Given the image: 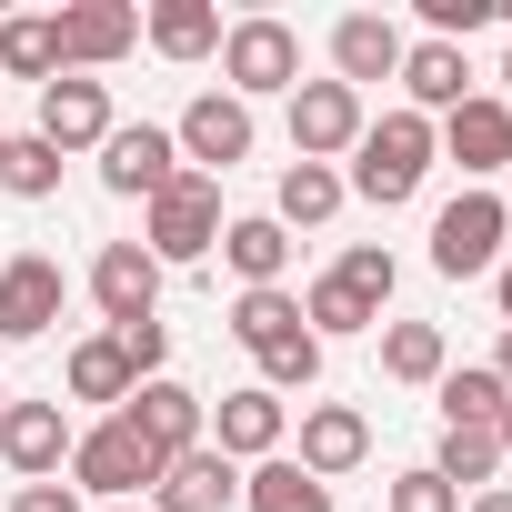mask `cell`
<instances>
[{
  "label": "cell",
  "instance_id": "6da1fadb",
  "mask_svg": "<svg viewBox=\"0 0 512 512\" xmlns=\"http://www.w3.org/2000/svg\"><path fill=\"white\" fill-rule=\"evenodd\" d=\"M432 161H442V141H432V121L422 111H382L362 141H352V181L342 191H362V201H412L422 181H432Z\"/></svg>",
  "mask_w": 512,
  "mask_h": 512
},
{
  "label": "cell",
  "instance_id": "7a4b0ae2",
  "mask_svg": "<svg viewBox=\"0 0 512 512\" xmlns=\"http://www.w3.org/2000/svg\"><path fill=\"white\" fill-rule=\"evenodd\" d=\"M141 251H151L161 272L211 262V251H221V181L211 171H181L161 201H141Z\"/></svg>",
  "mask_w": 512,
  "mask_h": 512
},
{
  "label": "cell",
  "instance_id": "3957f363",
  "mask_svg": "<svg viewBox=\"0 0 512 512\" xmlns=\"http://www.w3.org/2000/svg\"><path fill=\"white\" fill-rule=\"evenodd\" d=\"M151 482H161V462L141 452V432L121 412L91 422V432H71V492L81 502H151Z\"/></svg>",
  "mask_w": 512,
  "mask_h": 512
},
{
  "label": "cell",
  "instance_id": "277c9868",
  "mask_svg": "<svg viewBox=\"0 0 512 512\" xmlns=\"http://www.w3.org/2000/svg\"><path fill=\"white\" fill-rule=\"evenodd\" d=\"M221 81L231 101H262V91H302V31L272 21V11H251L221 31Z\"/></svg>",
  "mask_w": 512,
  "mask_h": 512
},
{
  "label": "cell",
  "instance_id": "5b68a950",
  "mask_svg": "<svg viewBox=\"0 0 512 512\" xmlns=\"http://www.w3.org/2000/svg\"><path fill=\"white\" fill-rule=\"evenodd\" d=\"M502 251H512V211H502L492 191L442 201V221H432V272H442V282H482V272H502Z\"/></svg>",
  "mask_w": 512,
  "mask_h": 512
},
{
  "label": "cell",
  "instance_id": "8992f818",
  "mask_svg": "<svg viewBox=\"0 0 512 512\" xmlns=\"http://www.w3.org/2000/svg\"><path fill=\"white\" fill-rule=\"evenodd\" d=\"M121 422L141 432V452H151L161 472H171L181 452H201V442H211V402H201L191 382H171V372H161V382H141V392L121 402Z\"/></svg>",
  "mask_w": 512,
  "mask_h": 512
},
{
  "label": "cell",
  "instance_id": "52a82bcc",
  "mask_svg": "<svg viewBox=\"0 0 512 512\" xmlns=\"http://www.w3.org/2000/svg\"><path fill=\"white\" fill-rule=\"evenodd\" d=\"M171 181H181V141H171L161 121H111V141H101V191L161 201Z\"/></svg>",
  "mask_w": 512,
  "mask_h": 512
},
{
  "label": "cell",
  "instance_id": "ba28073f",
  "mask_svg": "<svg viewBox=\"0 0 512 512\" xmlns=\"http://www.w3.org/2000/svg\"><path fill=\"white\" fill-rule=\"evenodd\" d=\"M432 141H442V161H452V171H462V181L482 191L492 171H512V101L472 91L462 111H442V131H432Z\"/></svg>",
  "mask_w": 512,
  "mask_h": 512
},
{
  "label": "cell",
  "instance_id": "9c48e42d",
  "mask_svg": "<svg viewBox=\"0 0 512 512\" xmlns=\"http://www.w3.org/2000/svg\"><path fill=\"white\" fill-rule=\"evenodd\" d=\"M61 302H71V282H61L51 251H11L0 262V342H41L61 322Z\"/></svg>",
  "mask_w": 512,
  "mask_h": 512
},
{
  "label": "cell",
  "instance_id": "30bf717a",
  "mask_svg": "<svg viewBox=\"0 0 512 512\" xmlns=\"http://www.w3.org/2000/svg\"><path fill=\"white\" fill-rule=\"evenodd\" d=\"M362 131H372L362 91H342V81H302L292 91V161H342Z\"/></svg>",
  "mask_w": 512,
  "mask_h": 512
},
{
  "label": "cell",
  "instance_id": "8fae6325",
  "mask_svg": "<svg viewBox=\"0 0 512 512\" xmlns=\"http://www.w3.org/2000/svg\"><path fill=\"white\" fill-rule=\"evenodd\" d=\"M51 31H61V71H111L131 41H141V11L131 0H71V11H51Z\"/></svg>",
  "mask_w": 512,
  "mask_h": 512
},
{
  "label": "cell",
  "instance_id": "7c38bea8",
  "mask_svg": "<svg viewBox=\"0 0 512 512\" xmlns=\"http://www.w3.org/2000/svg\"><path fill=\"white\" fill-rule=\"evenodd\" d=\"M181 171H231V161H251V101H231V91H201L191 111H181Z\"/></svg>",
  "mask_w": 512,
  "mask_h": 512
},
{
  "label": "cell",
  "instance_id": "4fadbf2b",
  "mask_svg": "<svg viewBox=\"0 0 512 512\" xmlns=\"http://www.w3.org/2000/svg\"><path fill=\"white\" fill-rule=\"evenodd\" d=\"M91 302H101L111 332L151 322V312H161V262H151L141 241H101V262H91Z\"/></svg>",
  "mask_w": 512,
  "mask_h": 512
},
{
  "label": "cell",
  "instance_id": "5bb4252c",
  "mask_svg": "<svg viewBox=\"0 0 512 512\" xmlns=\"http://www.w3.org/2000/svg\"><path fill=\"white\" fill-rule=\"evenodd\" d=\"M41 141L71 161V151H101L111 141V81H81V71H61V81H41Z\"/></svg>",
  "mask_w": 512,
  "mask_h": 512
},
{
  "label": "cell",
  "instance_id": "9a60e30c",
  "mask_svg": "<svg viewBox=\"0 0 512 512\" xmlns=\"http://www.w3.org/2000/svg\"><path fill=\"white\" fill-rule=\"evenodd\" d=\"M282 432H292V402H282V392H262V382L221 392V412H211V452H231V462H272V452H282Z\"/></svg>",
  "mask_w": 512,
  "mask_h": 512
},
{
  "label": "cell",
  "instance_id": "2e32d148",
  "mask_svg": "<svg viewBox=\"0 0 512 512\" xmlns=\"http://www.w3.org/2000/svg\"><path fill=\"white\" fill-rule=\"evenodd\" d=\"M0 462H11L21 482H61V462H71V412H61V402H11V412H0Z\"/></svg>",
  "mask_w": 512,
  "mask_h": 512
},
{
  "label": "cell",
  "instance_id": "e0dca14e",
  "mask_svg": "<svg viewBox=\"0 0 512 512\" xmlns=\"http://www.w3.org/2000/svg\"><path fill=\"white\" fill-rule=\"evenodd\" d=\"M402 51H412V41H402L382 11H342V21H332V81H342V91L402 81Z\"/></svg>",
  "mask_w": 512,
  "mask_h": 512
},
{
  "label": "cell",
  "instance_id": "ac0fdd59",
  "mask_svg": "<svg viewBox=\"0 0 512 512\" xmlns=\"http://www.w3.org/2000/svg\"><path fill=\"white\" fill-rule=\"evenodd\" d=\"M362 452H372V422H362L352 402H312V412H302V452H292V462H302L312 482L362 472Z\"/></svg>",
  "mask_w": 512,
  "mask_h": 512
},
{
  "label": "cell",
  "instance_id": "d6986e66",
  "mask_svg": "<svg viewBox=\"0 0 512 512\" xmlns=\"http://www.w3.org/2000/svg\"><path fill=\"white\" fill-rule=\"evenodd\" d=\"M231 502H241V462H231V452H211V442H201V452H181V462L151 482V512H231Z\"/></svg>",
  "mask_w": 512,
  "mask_h": 512
},
{
  "label": "cell",
  "instance_id": "ffe728a7",
  "mask_svg": "<svg viewBox=\"0 0 512 512\" xmlns=\"http://www.w3.org/2000/svg\"><path fill=\"white\" fill-rule=\"evenodd\" d=\"M221 262L241 272V292H282V272H292V231H282L272 211L221 221Z\"/></svg>",
  "mask_w": 512,
  "mask_h": 512
},
{
  "label": "cell",
  "instance_id": "44dd1931",
  "mask_svg": "<svg viewBox=\"0 0 512 512\" xmlns=\"http://www.w3.org/2000/svg\"><path fill=\"white\" fill-rule=\"evenodd\" d=\"M402 91H412L422 121H432V111H462V101H472V61H462L452 41H412V51H402Z\"/></svg>",
  "mask_w": 512,
  "mask_h": 512
},
{
  "label": "cell",
  "instance_id": "7402d4cb",
  "mask_svg": "<svg viewBox=\"0 0 512 512\" xmlns=\"http://www.w3.org/2000/svg\"><path fill=\"white\" fill-rule=\"evenodd\" d=\"M342 201H352V191H342V171H332V161H292V171H282V191H272V221H282V231H322Z\"/></svg>",
  "mask_w": 512,
  "mask_h": 512
},
{
  "label": "cell",
  "instance_id": "603a6c76",
  "mask_svg": "<svg viewBox=\"0 0 512 512\" xmlns=\"http://www.w3.org/2000/svg\"><path fill=\"white\" fill-rule=\"evenodd\" d=\"M432 392H442V432H492V422H502V402H512L492 362H462V372H442Z\"/></svg>",
  "mask_w": 512,
  "mask_h": 512
},
{
  "label": "cell",
  "instance_id": "cb8c5ba5",
  "mask_svg": "<svg viewBox=\"0 0 512 512\" xmlns=\"http://www.w3.org/2000/svg\"><path fill=\"white\" fill-rule=\"evenodd\" d=\"M141 31H151L161 61H211V51H221V11H211V0H161Z\"/></svg>",
  "mask_w": 512,
  "mask_h": 512
},
{
  "label": "cell",
  "instance_id": "d4e9b609",
  "mask_svg": "<svg viewBox=\"0 0 512 512\" xmlns=\"http://www.w3.org/2000/svg\"><path fill=\"white\" fill-rule=\"evenodd\" d=\"M241 512H332V482H312L292 452H272L262 472L241 482Z\"/></svg>",
  "mask_w": 512,
  "mask_h": 512
},
{
  "label": "cell",
  "instance_id": "484cf974",
  "mask_svg": "<svg viewBox=\"0 0 512 512\" xmlns=\"http://www.w3.org/2000/svg\"><path fill=\"white\" fill-rule=\"evenodd\" d=\"M382 372H392V382H442V372H452L442 322H392V332H382Z\"/></svg>",
  "mask_w": 512,
  "mask_h": 512
},
{
  "label": "cell",
  "instance_id": "4316f807",
  "mask_svg": "<svg viewBox=\"0 0 512 512\" xmlns=\"http://www.w3.org/2000/svg\"><path fill=\"white\" fill-rule=\"evenodd\" d=\"M131 392H141V382H131V362H121L111 332L71 342V402H131Z\"/></svg>",
  "mask_w": 512,
  "mask_h": 512
},
{
  "label": "cell",
  "instance_id": "83f0119b",
  "mask_svg": "<svg viewBox=\"0 0 512 512\" xmlns=\"http://www.w3.org/2000/svg\"><path fill=\"white\" fill-rule=\"evenodd\" d=\"M292 332H302V302H292V292H241V302H231V342H241L251 362H262L272 342H292Z\"/></svg>",
  "mask_w": 512,
  "mask_h": 512
},
{
  "label": "cell",
  "instance_id": "f1b7e54d",
  "mask_svg": "<svg viewBox=\"0 0 512 512\" xmlns=\"http://www.w3.org/2000/svg\"><path fill=\"white\" fill-rule=\"evenodd\" d=\"M0 71H11V81H61V31H51V11H41V21H0Z\"/></svg>",
  "mask_w": 512,
  "mask_h": 512
},
{
  "label": "cell",
  "instance_id": "f546056e",
  "mask_svg": "<svg viewBox=\"0 0 512 512\" xmlns=\"http://www.w3.org/2000/svg\"><path fill=\"white\" fill-rule=\"evenodd\" d=\"M0 191H11V201H51L61 191V151L41 131H11V151H0Z\"/></svg>",
  "mask_w": 512,
  "mask_h": 512
},
{
  "label": "cell",
  "instance_id": "4dcf8cb0",
  "mask_svg": "<svg viewBox=\"0 0 512 512\" xmlns=\"http://www.w3.org/2000/svg\"><path fill=\"white\" fill-rule=\"evenodd\" d=\"M372 322H382V312H372V302H352L332 272L302 292V332H312V342H352V332H372Z\"/></svg>",
  "mask_w": 512,
  "mask_h": 512
},
{
  "label": "cell",
  "instance_id": "1f68e13d",
  "mask_svg": "<svg viewBox=\"0 0 512 512\" xmlns=\"http://www.w3.org/2000/svg\"><path fill=\"white\" fill-rule=\"evenodd\" d=\"M432 472H442L452 492H472V482L492 492V472H502V442H492V432H442V452H432Z\"/></svg>",
  "mask_w": 512,
  "mask_h": 512
},
{
  "label": "cell",
  "instance_id": "d6a6232c",
  "mask_svg": "<svg viewBox=\"0 0 512 512\" xmlns=\"http://www.w3.org/2000/svg\"><path fill=\"white\" fill-rule=\"evenodd\" d=\"M332 282H342L352 302H372V312H382V302H392V282H402V262H392L382 241H352L342 262H332Z\"/></svg>",
  "mask_w": 512,
  "mask_h": 512
},
{
  "label": "cell",
  "instance_id": "836d02e7",
  "mask_svg": "<svg viewBox=\"0 0 512 512\" xmlns=\"http://www.w3.org/2000/svg\"><path fill=\"white\" fill-rule=\"evenodd\" d=\"M312 382H322V342L312 332H292V342L262 352V392H312Z\"/></svg>",
  "mask_w": 512,
  "mask_h": 512
},
{
  "label": "cell",
  "instance_id": "e575fe53",
  "mask_svg": "<svg viewBox=\"0 0 512 512\" xmlns=\"http://www.w3.org/2000/svg\"><path fill=\"white\" fill-rule=\"evenodd\" d=\"M121 342V362H131V382H161V362H171V322L151 312V322H131V332H111Z\"/></svg>",
  "mask_w": 512,
  "mask_h": 512
},
{
  "label": "cell",
  "instance_id": "d590c367",
  "mask_svg": "<svg viewBox=\"0 0 512 512\" xmlns=\"http://www.w3.org/2000/svg\"><path fill=\"white\" fill-rule=\"evenodd\" d=\"M422 21H432V41H452V51H462L482 21H502V0H422Z\"/></svg>",
  "mask_w": 512,
  "mask_h": 512
},
{
  "label": "cell",
  "instance_id": "8d00e7d4",
  "mask_svg": "<svg viewBox=\"0 0 512 512\" xmlns=\"http://www.w3.org/2000/svg\"><path fill=\"white\" fill-rule=\"evenodd\" d=\"M392 512H462V492H452L432 462H412V472L392 482Z\"/></svg>",
  "mask_w": 512,
  "mask_h": 512
},
{
  "label": "cell",
  "instance_id": "74e56055",
  "mask_svg": "<svg viewBox=\"0 0 512 512\" xmlns=\"http://www.w3.org/2000/svg\"><path fill=\"white\" fill-rule=\"evenodd\" d=\"M11 512H81V492H71V482H21Z\"/></svg>",
  "mask_w": 512,
  "mask_h": 512
},
{
  "label": "cell",
  "instance_id": "f35d334b",
  "mask_svg": "<svg viewBox=\"0 0 512 512\" xmlns=\"http://www.w3.org/2000/svg\"><path fill=\"white\" fill-rule=\"evenodd\" d=\"M462 512H512V492H502V482H492V492H472V502H462Z\"/></svg>",
  "mask_w": 512,
  "mask_h": 512
},
{
  "label": "cell",
  "instance_id": "ab89813d",
  "mask_svg": "<svg viewBox=\"0 0 512 512\" xmlns=\"http://www.w3.org/2000/svg\"><path fill=\"white\" fill-rule=\"evenodd\" d=\"M492 292H502V322H512V251H502V272H492Z\"/></svg>",
  "mask_w": 512,
  "mask_h": 512
},
{
  "label": "cell",
  "instance_id": "60d3db41",
  "mask_svg": "<svg viewBox=\"0 0 512 512\" xmlns=\"http://www.w3.org/2000/svg\"><path fill=\"white\" fill-rule=\"evenodd\" d=\"M492 372H502V392H512V322H502V352H492Z\"/></svg>",
  "mask_w": 512,
  "mask_h": 512
},
{
  "label": "cell",
  "instance_id": "b9f144b4",
  "mask_svg": "<svg viewBox=\"0 0 512 512\" xmlns=\"http://www.w3.org/2000/svg\"><path fill=\"white\" fill-rule=\"evenodd\" d=\"M492 442H502V462H512V402H502V422H492Z\"/></svg>",
  "mask_w": 512,
  "mask_h": 512
},
{
  "label": "cell",
  "instance_id": "7bdbcfd3",
  "mask_svg": "<svg viewBox=\"0 0 512 512\" xmlns=\"http://www.w3.org/2000/svg\"><path fill=\"white\" fill-rule=\"evenodd\" d=\"M101 512H151V502H101Z\"/></svg>",
  "mask_w": 512,
  "mask_h": 512
},
{
  "label": "cell",
  "instance_id": "ee69618b",
  "mask_svg": "<svg viewBox=\"0 0 512 512\" xmlns=\"http://www.w3.org/2000/svg\"><path fill=\"white\" fill-rule=\"evenodd\" d=\"M502 91H512V51H502Z\"/></svg>",
  "mask_w": 512,
  "mask_h": 512
},
{
  "label": "cell",
  "instance_id": "f6af8a7d",
  "mask_svg": "<svg viewBox=\"0 0 512 512\" xmlns=\"http://www.w3.org/2000/svg\"><path fill=\"white\" fill-rule=\"evenodd\" d=\"M0 412H11V382H0Z\"/></svg>",
  "mask_w": 512,
  "mask_h": 512
},
{
  "label": "cell",
  "instance_id": "bcb514c9",
  "mask_svg": "<svg viewBox=\"0 0 512 512\" xmlns=\"http://www.w3.org/2000/svg\"><path fill=\"white\" fill-rule=\"evenodd\" d=\"M0 151H11V121H0Z\"/></svg>",
  "mask_w": 512,
  "mask_h": 512
}]
</instances>
